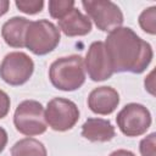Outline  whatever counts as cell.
Listing matches in <instances>:
<instances>
[{
	"label": "cell",
	"mask_w": 156,
	"mask_h": 156,
	"mask_svg": "<svg viewBox=\"0 0 156 156\" xmlns=\"http://www.w3.org/2000/svg\"><path fill=\"white\" fill-rule=\"evenodd\" d=\"M104 44L113 73L139 74L146 69L154 56L151 45L128 27H119L110 32Z\"/></svg>",
	"instance_id": "obj_1"
},
{
	"label": "cell",
	"mask_w": 156,
	"mask_h": 156,
	"mask_svg": "<svg viewBox=\"0 0 156 156\" xmlns=\"http://www.w3.org/2000/svg\"><path fill=\"white\" fill-rule=\"evenodd\" d=\"M51 84L63 91L79 89L85 82V68L79 55H71L55 60L49 68Z\"/></svg>",
	"instance_id": "obj_2"
},
{
	"label": "cell",
	"mask_w": 156,
	"mask_h": 156,
	"mask_svg": "<svg viewBox=\"0 0 156 156\" xmlns=\"http://www.w3.org/2000/svg\"><path fill=\"white\" fill-rule=\"evenodd\" d=\"M60 43V29L48 21L39 20L30 22L26 37L24 46L34 55H46L51 52Z\"/></svg>",
	"instance_id": "obj_3"
},
{
	"label": "cell",
	"mask_w": 156,
	"mask_h": 156,
	"mask_svg": "<svg viewBox=\"0 0 156 156\" xmlns=\"http://www.w3.org/2000/svg\"><path fill=\"white\" fill-rule=\"evenodd\" d=\"M13 124L16 129L28 136L43 134L46 130V121L44 107L35 100L22 101L13 115Z\"/></svg>",
	"instance_id": "obj_4"
},
{
	"label": "cell",
	"mask_w": 156,
	"mask_h": 156,
	"mask_svg": "<svg viewBox=\"0 0 156 156\" xmlns=\"http://www.w3.org/2000/svg\"><path fill=\"white\" fill-rule=\"evenodd\" d=\"M34 71L33 60L24 52L13 51L7 54L0 65V77L12 87L22 85L29 80Z\"/></svg>",
	"instance_id": "obj_5"
},
{
	"label": "cell",
	"mask_w": 156,
	"mask_h": 156,
	"mask_svg": "<svg viewBox=\"0 0 156 156\" xmlns=\"http://www.w3.org/2000/svg\"><path fill=\"white\" fill-rule=\"evenodd\" d=\"M82 5L89 16V20H93L95 26L102 32H112L113 29L119 28L123 23L122 11L112 1L84 0L82 1Z\"/></svg>",
	"instance_id": "obj_6"
},
{
	"label": "cell",
	"mask_w": 156,
	"mask_h": 156,
	"mask_svg": "<svg viewBox=\"0 0 156 156\" xmlns=\"http://www.w3.org/2000/svg\"><path fill=\"white\" fill-rule=\"evenodd\" d=\"M79 119V110L77 105L63 98H55L48 102L45 111L46 124L57 132L71 129Z\"/></svg>",
	"instance_id": "obj_7"
},
{
	"label": "cell",
	"mask_w": 156,
	"mask_h": 156,
	"mask_svg": "<svg viewBox=\"0 0 156 156\" xmlns=\"http://www.w3.org/2000/svg\"><path fill=\"white\" fill-rule=\"evenodd\" d=\"M119 130L127 136H139L144 134L151 124L149 110L140 104L132 102L126 105L116 117Z\"/></svg>",
	"instance_id": "obj_8"
},
{
	"label": "cell",
	"mask_w": 156,
	"mask_h": 156,
	"mask_svg": "<svg viewBox=\"0 0 156 156\" xmlns=\"http://www.w3.org/2000/svg\"><path fill=\"white\" fill-rule=\"evenodd\" d=\"M85 69L89 78L94 82H102L108 79L112 74L111 62L102 41H94L85 56Z\"/></svg>",
	"instance_id": "obj_9"
},
{
	"label": "cell",
	"mask_w": 156,
	"mask_h": 156,
	"mask_svg": "<svg viewBox=\"0 0 156 156\" xmlns=\"http://www.w3.org/2000/svg\"><path fill=\"white\" fill-rule=\"evenodd\" d=\"M119 104L118 93L111 87H99L91 90L88 96L89 108L98 115L112 113Z\"/></svg>",
	"instance_id": "obj_10"
},
{
	"label": "cell",
	"mask_w": 156,
	"mask_h": 156,
	"mask_svg": "<svg viewBox=\"0 0 156 156\" xmlns=\"http://www.w3.org/2000/svg\"><path fill=\"white\" fill-rule=\"evenodd\" d=\"M58 28L67 37L85 35L91 30V22L88 16L73 7L67 15L58 20Z\"/></svg>",
	"instance_id": "obj_11"
},
{
	"label": "cell",
	"mask_w": 156,
	"mask_h": 156,
	"mask_svg": "<svg viewBox=\"0 0 156 156\" xmlns=\"http://www.w3.org/2000/svg\"><path fill=\"white\" fill-rule=\"evenodd\" d=\"M115 135V127L107 119L88 118L82 126V136L90 141H110Z\"/></svg>",
	"instance_id": "obj_12"
},
{
	"label": "cell",
	"mask_w": 156,
	"mask_h": 156,
	"mask_svg": "<svg viewBox=\"0 0 156 156\" xmlns=\"http://www.w3.org/2000/svg\"><path fill=\"white\" fill-rule=\"evenodd\" d=\"M30 21L24 17H12L6 21L1 29V35L5 43L12 48H23L24 37Z\"/></svg>",
	"instance_id": "obj_13"
},
{
	"label": "cell",
	"mask_w": 156,
	"mask_h": 156,
	"mask_svg": "<svg viewBox=\"0 0 156 156\" xmlns=\"http://www.w3.org/2000/svg\"><path fill=\"white\" fill-rule=\"evenodd\" d=\"M11 156H48L43 143L33 138H24L11 147Z\"/></svg>",
	"instance_id": "obj_14"
},
{
	"label": "cell",
	"mask_w": 156,
	"mask_h": 156,
	"mask_svg": "<svg viewBox=\"0 0 156 156\" xmlns=\"http://www.w3.org/2000/svg\"><path fill=\"white\" fill-rule=\"evenodd\" d=\"M139 24L149 34L156 33V6L145 9L139 16Z\"/></svg>",
	"instance_id": "obj_15"
},
{
	"label": "cell",
	"mask_w": 156,
	"mask_h": 156,
	"mask_svg": "<svg viewBox=\"0 0 156 156\" xmlns=\"http://www.w3.org/2000/svg\"><path fill=\"white\" fill-rule=\"evenodd\" d=\"M74 6L73 0H51L49 1V12L54 18H62L67 15Z\"/></svg>",
	"instance_id": "obj_16"
},
{
	"label": "cell",
	"mask_w": 156,
	"mask_h": 156,
	"mask_svg": "<svg viewBox=\"0 0 156 156\" xmlns=\"http://www.w3.org/2000/svg\"><path fill=\"white\" fill-rule=\"evenodd\" d=\"M16 6L20 11H22L24 13L34 15L43 10L44 1L43 0H17Z\"/></svg>",
	"instance_id": "obj_17"
},
{
	"label": "cell",
	"mask_w": 156,
	"mask_h": 156,
	"mask_svg": "<svg viewBox=\"0 0 156 156\" xmlns=\"http://www.w3.org/2000/svg\"><path fill=\"white\" fill-rule=\"evenodd\" d=\"M156 134L151 133L140 141V154L141 156H156Z\"/></svg>",
	"instance_id": "obj_18"
},
{
	"label": "cell",
	"mask_w": 156,
	"mask_h": 156,
	"mask_svg": "<svg viewBox=\"0 0 156 156\" xmlns=\"http://www.w3.org/2000/svg\"><path fill=\"white\" fill-rule=\"evenodd\" d=\"M10 110V98L9 95L0 89V118H4Z\"/></svg>",
	"instance_id": "obj_19"
},
{
	"label": "cell",
	"mask_w": 156,
	"mask_h": 156,
	"mask_svg": "<svg viewBox=\"0 0 156 156\" xmlns=\"http://www.w3.org/2000/svg\"><path fill=\"white\" fill-rule=\"evenodd\" d=\"M6 144H7V133L2 127H0V154L4 151Z\"/></svg>",
	"instance_id": "obj_20"
},
{
	"label": "cell",
	"mask_w": 156,
	"mask_h": 156,
	"mask_svg": "<svg viewBox=\"0 0 156 156\" xmlns=\"http://www.w3.org/2000/svg\"><path fill=\"white\" fill-rule=\"evenodd\" d=\"M9 6H10V1H7V0H0V17L7 12Z\"/></svg>",
	"instance_id": "obj_21"
},
{
	"label": "cell",
	"mask_w": 156,
	"mask_h": 156,
	"mask_svg": "<svg viewBox=\"0 0 156 156\" xmlns=\"http://www.w3.org/2000/svg\"><path fill=\"white\" fill-rule=\"evenodd\" d=\"M110 156H135L133 152H130V151H128V150H123V149H121V150H116V151H113Z\"/></svg>",
	"instance_id": "obj_22"
}]
</instances>
